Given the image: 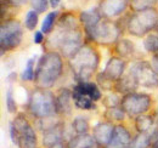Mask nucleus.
Returning <instances> with one entry per match:
<instances>
[{"label":"nucleus","instance_id":"nucleus-1","mask_svg":"<svg viewBox=\"0 0 158 148\" xmlns=\"http://www.w3.org/2000/svg\"><path fill=\"white\" fill-rule=\"evenodd\" d=\"M63 71V61L59 52L49 51L41 56L37 63L34 83L37 88L48 90L55 85Z\"/></svg>","mask_w":158,"mask_h":148},{"label":"nucleus","instance_id":"nucleus-2","mask_svg":"<svg viewBox=\"0 0 158 148\" xmlns=\"http://www.w3.org/2000/svg\"><path fill=\"white\" fill-rule=\"evenodd\" d=\"M100 55L98 50L89 44H84L78 54L69 60V66L78 81H89L98 69Z\"/></svg>","mask_w":158,"mask_h":148},{"label":"nucleus","instance_id":"nucleus-3","mask_svg":"<svg viewBox=\"0 0 158 148\" xmlns=\"http://www.w3.org/2000/svg\"><path fill=\"white\" fill-rule=\"evenodd\" d=\"M49 44L55 49H59L61 55L72 60L83 47V34L80 29H64L60 28L55 34L49 39Z\"/></svg>","mask_w":158,"mask_h":148},{"label":"nucleus","instance_id":"nucleus-4","mask_svg":"<svg viewBox=\"0 0 158 148\" xmlns=\"http://www.w3.org/2000/svg\"><path fill=\"white\" fill-rule=\"evenodd\" d=\"M28 109L37 119L55 117L56 114H59L57 102L54 93L39 88H37L31 95L28 101Z\"/></svg>","mask_w":158,"mask_h":148},{"label":"nucleus","instance_id":"nucleus-5","mask_svg":"<svg viewBox=\"0 0 158 148\" xmlns=\"http://www.w3.org/2000/svg\"><path fill=\"white\" fill-rule=\"evenodd\" d=\"M11 141L20 148H37V134L24 114H17L10 124Z\"/></svg>","mask_w":158,"mask_h":148},{"label":"nucleus","instance_id":"nucleus-6","mask_svg":"<svg viewBox=\"0 0 158 148\" xmlns=\"http://www.w3.org/2000/svg\"><path fill=\"white\" fill-rule=\"evenodd\" d=\"M158 26V11L155 7L134 12L129 16L127 29L134 37L142 38Z\"/></svg>","mask_w":158,"mask_h":148},{"label":"nucleus","instance_id":"nucleus-7","mask_svg":"<svg viewBox=\"0 0 158 148\" xmlns=\"http://www.w3.org/2000/svg\"><path fill=\"white\" fill-rule=\"evenodd\" d=\"M23 38V28L17 19H4L0 26V49L1 55L19 47Z\"/></svg>","mask_w":158,"mask_h":148},{"label":"nucleus","instance_id":"nucleus-8","mask_svg":"<svg viewBox=\"0 0 158 148\" xmlns=\"http://www.w3.org/2000/svg\"><path fill=\"white\" fill-rule=\"evenodd\" d=\"M117 22H112L108 18H103L98 23L93 33L86 38L88 41H95L101 45H110V44H116L119 39L120 34Z\"/></svg>","mask_w":158,"mask_h":148},{"label":"nucleus","instance_id":"nucleus-9","mask_svg":"<svg viewBox=\"0 0 158 148\" xmlns=\"http://www.w3.org/2000/svg\"><path fill=\"white\" fill-rule=\"evenodd\" d=\"M152 98L148 93L131 92L124 95L120 101V107L129 117H138L150 111Z\"/></svg>","mask_w":158,"mask_h":148},{"label":"nucleus","instance_id":"nucleus-10","mask_svg":"<svg viewBox=\"0 0 158 148\" xmlns=\"http://www.w3.org/2000/svg\"><path fill=\"white\" fill-rule=\"evenodd\" d=\"M128 73L136 80L139 86L150 88V89L158 86V73L152 68L151 63L147 61L134 62L130 66Z\"/></svg>","mask_w":158,"mask_h":148},{"label":"nucleus","instance_id":"nucleus-11","mask_svg":"<svg viewBox=\"0 0 158 148\" xmlns=\"http://www.w3.org/2000/svg\"><path fill=\"white\" fill-rule=\"evenodd\" d=\"M129 6V0H102L99 5V11L105 18L117 17Z\"/></svg>","mask_w":158,"mask_h":148},{"label":"nucleus","instance_id":"nucleus-12","mask_svg":"<svg viewBox=\"0 0 158 148\" xmlns=\"http://www.w3.org/2000/svg\"><path fill=\"white\" fill-rule=\"evenodd\" d=\"M114 131V125L111 121H100L93 129V137L101 147H107Z\"/></svg>","mask_w":158,"mask_h":148},{"label":"nucleus","instance_id":"nucleus-13","mask_svg":"<svg viewBox=\"0 0 158 148\" xmlns=\"http://www.w3.org/2000/svg\"><path fill=\"white\" fill-rule=\"evenodd\" d=\"M101 19H102V15L100 14L99 7L80 12V15H79V22L84 27L85 38H88L93 33V31L95 29V27L98 26V23H99Z\"/></svg>","mask_w":158,"mask_h":148},{"label":"nucleus","instance_id":"nucleus-14","mask_svg":"<svg viewBox=\"0 0 158 148\" xmlns=\"http://www.w3.org/2000/svg\"><path fill=\"white\" fill-rule=\"evenodd\" d=\"M131 136L128 129L123 125H116L112 138L106 148H128L131 142Z\"/></svg>","mask_w":158,"mask_h":148},{"label":"nucleus","instance_id":"nucleus-15","mask_svg":"<svg viewBox=\"0 0 158 148\" xmlns=\"http://www.w3.org/2000/svg\"><path fill=\"white\" fill-rule=\"evenodd\" d=\"M125 61L120 57H111L105 67V73L107 74L112 80L117 81L120 76L124 75V71H125Z\"/></svg>","mask_w":158,"mask_h":148},{"label":"nucleus","instance_id":"nucleus-16","mask_svg":"<svg viewBox=\"0 0 158 148\" xmlns=\"http://www.w3.org/2000/svg\"><path fill=\"white\" fill-rule=\"evenodd\" d=\"M73 90L83 93V95L89 96L94 102L100 101L102 98L101 89L99 88V85L96 83H94V81H78L73 86Z\"/></svg>","mask_w":158,"mask_h":148},{"label":"nucleus","instance_id":"nucleus-17","mask_svg":"<svg viewBox=\"0 0 158 148\" xmlns=\"http://www.w3.org/2000/svg\"><path fill=\"white\" fill-rule=\"evenodd\" d=\"M138 83L136 80L130 75L129 73L124 74L123 76H120L118 80L114 83V90L118 93L128 95V93L135 92V90L138 89Z\"/></svg>","mask_w":158,"mask_h":148},{"label":"nucleus","instance_id":"nucleus-18","mask_svg":"<svg viewBox=\"0 0 158 148\" xmlns=\"http://www.w3.org/2000/svg\"><path fill=\"white\" fill-rule=\"evenodd\" d=\"M56 102H57V109L59 113L69 115L72 113V103L73 102V96L72 91L68 89H62L56 96Z\"/></svg>","mask_w":158,"mask_h":148},{"label":"nucleus","instance_id":"nucleus-19","mask_svg":"<svg viewBox=\"0 0 158 148\" xmlns=\"http://www.w3.org/2000/svg\"><path fill=\"white\" fill-rule=\"evenodd\" d=\"M63 132H64V126L63 124L60 121L57 125H55L54 128H51L50 130L45 131L43 135V143L46 147H51L52 145H56L62 141L63 137Z\"/></svg>","mask_w":158,"mask_h":148},{"label":"nucleus","instance_id":"nucleus-20","mask_svg":"<svg viewBox=\"0 0 158 148\" xmlns=\"http://www.w3.org/2000/svg\"><path fill=\"white\" fill-rule=\"evenodd\" d=\"M72 96H73V102H74V106L81 109V111H91V109H95V102L86 95H83V93L78 92L76 90L72 89Z\"/></svg>","mask_w":158,"mask_h":148},{"label":"nucleus","instance_id":"nucleus-21","mask_svg":"<svg viewBox=\"0 0 158 148\" xmlns=\"http://www.w3.org/2000/svg\"><path fill=\"white\" fill-rule=\"evenodd\" d=\"M116 52L118 54V56L120 58H130L131 56L134 55L135 52V46L134 44L129 40V39H119L118 41L116 43Z\"/></svg>","mask_w":158,"mask_h":148},{"label":"nucleus","instance_id":"nucleus-22","mask_svg":"<svg viewBox=\"0 0 158 148\" xmlns=\"http://www.w3.org/2000/svg\"><path fill=\"white\" fill-rule=\"evenodd\" d=\"M95 142L94 137L85 134V135H77L74 137H72L68 143L67 148H89L93 143Z\"/></svg>","mask_w":158,"mask_h":148},{"label":"nucleus","instance_id":"nucleus-23","mask_svg":"<svg viewBox=\"0 0 158 148\" xmlns=\"http://www.w3.org/2000/svg\"><path fill=\"white\" fill-rule=\"evenodd\" d=\"M155 123H156L155 117L147 115V114H141V115H138L135 119V128L139 132H148L153 128Z\"/></svg>","mask_w":158,"mask_h":148},{"label":"nucleus","instance_id":"nucleus-24","mask_svg":"<svg viewBox=\"0 0 158 148\" xmlns=\"http://www.w3.org/2000/svg\"><path fill=\"white\" fill-rule=\"evenodd\" d=\"M152 145V137L150 132H139L131 140L128 148H148Z\"/></svg>","mask_w":158,"mask_h":148},{"label":"nucleus","instance_id":"nucleus-25","mask_svg":"<svg viewBox=\"0 0 158 148\" xmlns=\"http://www.w3.org/2000/svg\"><path fill=\"white\" fill-rule=\"evenodd\" d=\"M57 26L60 28H64V29H78V22L77 18L71 12H64L60 16Z\"/></svg>","mask_w":158,"mask_h":148},{"label":"nucleus","instance_id":"nucleus-26","mask_svg":"<svg viewBox=\"0 0 158 148\" xmlns=\"http://www.w3.org/2000/svg\"><path fill=\"white\" fill-rule=\"evenodd\" d=\"M125 112L124 109L122 108V107H111V108H107L106 112L103 113V117L107 119V121H111V123H113V121H122V120H124V118H125Z\"/></svg>","mask_w":158,"mask_h":148},{"label":"nucleus","instance_id":"nucleus-27","mask_svg":"<svg viewBox=\"0 0 158 148\" xmlns=\"http://www.w3.org/2000/svg\"><path fill=\"white\" fill-rule=\"evenodd\" d=\"M57 17H59V11H51L45 16L43 24H41V32L44 34H49L52 32V29L56 24Z\"/></svg>","mask_w":158,"mask_h":148},{"label":"nucleus","instance_id":"nucleus-28","mask_svg":"<svg viewBox=\"0 0 158 148\" xmlns=\"http://www.w3.org/2000/svg\"><path fill=\"white\" fill-rule=\"evenodd\" d=\"M114 80H112L105 72H100L96 75V84L99 85L101 90L105 91H112L114 90Z\"/></svg>","mask_w":158,"mask_h":148},{"label":"nucleus","instance_id":"nucleus-29","mask_svg":"<svg viewBox=\"0 0 158 148\" xmlns=\"http://www.w3.org/2000/svg\"><path fill=\"white\" fill-rule=\"evenodd\" d=\"M157 1L158 0H129V6L134 12H140L153 7Z\"/></svg>","mask_w":158,"mask_h":148},{"label":"nucleus","instance_id":"nucleus-30","mask_svg":"<svg viewBox=\"0 0 158 148\" xmlns=\"http://www.w3.org/2000/svg\"><path fill=\"white\" fill-rule=\"evenodd\" d=\"M72 129L73 131H76L77 135H85V134H88V131L90 129V125H89V121L86 120V118L77 117L72 121Z\"/></svg>","mask_w":158,"mask_h":148},{"label":"nucleus","instance_id":"nucleus-31","mask_svg":"<svg viewBox=\"0 0 158 148\" xmlns=\"http://www.w3.org/2000/svg\"><path fill=\"white\" fill-rule=\"evenodd\" d=\"M143 47L147 52L156 55L158 54V35L157 34H147L143 39Z\"/></svg>","mask_w":158,"mask_h":148},{"label":"nucleus","instance_id":"nucleus-32","mask_svg":"<svg viewBox=\"0 0 158 148\" xmlns=\"http://www.w3.org/2000/svg\"><path fill=\"white\" fill-rule=\"evenodd\" d=\"M35 60H37V57L34 56V57H32V58H29V60L27 61L26 67H24V69H23V72H22V75H21V78H22L23 81L34 80V73H35L34 64H35Z\"/></svg>","mask_w":158,"mask_h":148},{"label":"nucleus","instance_id":"nucleus-33","mask_svg":"<svg viewBox=\"0 0 158 148\" xmlns=\"http://www.w3.org/2000/svg\"><path fill=\"white\" fill-rule=\"evenodd\" d=\"M38 12H35L34 10H29L26 15L24 18V26L28 31H34L37 24H38Z\"/></svg>","mask_w":158,"mask_h":148},{"label":"nucleus","instance_id":"nucleus-34","mask_svg":"<svg viewBox=\"0 0 158 148\" xmlns=\"http://www.w3.org/2000/svg\"><path fill=\"white\" fill-rule=\"evenodd\" d=\"M29 2L32 6V10H34L38 14H44L50 5L49 4L50 1H48V0H31Z\"/></svg>","mask_w":158,"mask_h":148},{"label":"nucleus","instance_id":"nucleus-35","mask_svg":"<svg viewBox=\"0 0 158 148\" xmlns=\"http://www.w3.org/2000/svg\"><path fill=\"white\" fill-rule=\"evenodd\" d=\"M6 108H7L9 113H16V111H17V103L15 101L14 91L11 88L6 92Z\"/></svg>","mask_w":158,"mask_h":148},{"label":"nucleus","instance_id":"nucleus-36","mask_svg":"<svg viewBox=\"0 0 158 148\" xmlns=\"http://www.w3.org/2000/svg\"><path fill=\"white\" fill-rule=\"evenodd\" d=\"M120 101L122 100H119V97L116 93H110V95H107V96L103 97L102 103L107 108H111V107H117L118 105H120Z\"/></svg>","mask_w":158,"mask_h":148},{"label":"nucleus","instance_id":"nucleus-37","mask_svg":"<svg viewBox=\"0 0 158 148\" xmlns=\"http://www.w3.org/2000/svg\"><path fill=\"white\" fill-rule=\"evenodd\" d=\"M1 4H6L12 7H21L27 4V0H1Z\"/></svg>","mask_w":158,"mask_h":148},{"label":"nucleus","instance_id":"nucleus-38","mask_svg":"<svg viewBox=\"0 0 158 148\" xmlns=\"http://www.w3.org/2000/svg\"><path fill=\"white\" fill-rule=\"evenodd\" d=\"M33 40H34V44H41L44 41V33L41 31H35Z\"/></svg>","mask_w":158,"mask_h":148},{"label":"nucleus","instance_id":"nucleus-39","mask_svg":"<svg viewBox=\"0 0 158 148\" xmlns=\"http://www.w3.org/2000/svg\"><path fill=\"white\" fill-rule=\"evenodd\" d=\"M151 66H152V68L156 71L158 73V54H156V55L152 56V58H151Z\"/></svg>","mask_w":158,"mask_h":148},{"label":"nucleus","instance_id":"nucleus-40","mask_svg":"<svg viewBox=\"0 0 158 148\" xmlns=\"http://www.w3.org/2000/svg\"><path fill=\"white\" fill-rule=\"evenodd\" d=\"M49 148H67V145H64V143L61 141V142L56 143V145H52L51 147H49Z\"/></svg>","mask_w":158,"mask_h":148},{"label":"nucleus","instance_id":"nucleus-41","mask_svg":"<svg viewBox=\"0 0 158 148\" xmlns=\"http://www.w3.org/2000/svg\"><path fill=\"white\" fill-rule=\"evenodd\" d=\"M60 2H61V0H50V6L55 9V7H57V6H59Z\"/></svg>","mask_w":158,"mask_h":148},{"label":"nucleus","instance_id":"nucleus-42","mask_svg":"<svg viewBox=\"0 0 158 148\" xmlns=\"http://www.w3.org/2000/svg\"><path fill=\"white\" fill-rule=\"evenodd\" d=\"M16 76H17V75H16V73H11V74H10V75L7 76V80H9V83L14 81L12 79H16Z\"/></svg>","mask_w":158,"mask_h":148},{"label":"nucleus","instance_id":"nucleus-43","mask_svg":"<svg viewBox=\"0 0 158 148\" xmlns=\"http://www.w3.org/2000/svg\"><path fill=\"white\" fill-rule=\"evenodd\" d=\"M153 148H158V137H157V140H156V142L153 143Z\"/></svg>","mask_w":158,"mask_h":148},{"label":"nucleus","instance_id":"nucleus-44","mask_svg":"<svg viewBox=\"0 0 158 148\" xmlns=\"http://www.w3.org/2000/svg\"><path fill=\"white\" fill-rule=\"evenodd\" d=\"M155 119H156V124H157V126H158V112H157V115L155 117Z\"/></svg>","mask_w":158,"mask_h":148},{"label":"nucleus","instance_id":"nucleus-45","mask_svg":"<svg viewBox=\"0 0 158 148\" xmlns=\"http://www.w3.org/2000/svg\"><path fill=\"white\" fill-rule=\"evenodd\" d=\"M157 32H158V26H157Z\"/></svg>","mask_w":158,"mask_h":148}]
</instances>
